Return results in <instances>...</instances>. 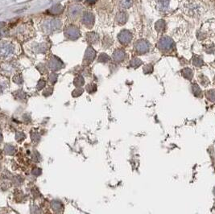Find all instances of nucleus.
Listing matches in <instances>:
<instances>
[{
	"label": "nucleus",
	"mask_w": 215,
	"mask_h": 214,
	"mask_svg": "<svg viewBox=\"0 0 215 214\" xmlns=\"http://www.w3.org/2000/svg\"><path fill=\"white\" fill-rule=\"evenodd\" d=\"M206 97L209 100L214 102L215 101V90H210L206 92Z\"/></svg>",
	"instance_id": "nucleus-8"
},
{
	"label": "nucleus",
	"mask_w": 215,
	"mask_h": 214,
	"mask_svg": "<svg viewBox=\"0 0 215 214\" xmlns=\"http://www.w3.org/2000/svg\"><path fill=\"white\" fill-rule=\"evenodd\" d=\"M174 46L173 40L169 37H163L158 43V47L162 51H169Z\"/></svg>",
	"instance_id": "nucleus-1"
},
{
	"label": "nucleus",
	"mask_w": 215,
	"mask_h": 214,
	"mask_svg": "<svg viewBox=\"0 0 215 214\" xmlns=\"http://www.w3.org/2000/svg\"><path fill=\"white\" fill-rule=\"evenodd\" d=\"M132 4V0H122V5L124 8H130Z\"/></svg>",
	"instance_id": "nucleus-12"
},
{
	"label": "nucleus",
	"mask_w": 215,
	"mask_h": 214,
	"mask_svg": "<svg viewBox=\"0 0 215 214\" xmlns=\"http://www.w3.org/2000/svg\"><path fill=\"white\" fill-rule=\"evenodd\" d=\"M142 64H143V62H142V61L139 60V58H134V59H132V61H131V65H132L133 68H137V67L140 66Z\"/></svg>",
	"instance_id": "nucleus-7"
},
{
	"label": "nucleus",
	"mask_w": 215,
	"mask_h": 214,
	"mask_svg": "<svg viewBox=\"0 0 215 214\" xmlns=\"http://www.w3.org/2000/svg\"><path fill=\"white\" fill-rule=\"evenodd\" d=\"M52 207H53L54 210H58L59 209H61V205L60 203H58V202H53L52 203Z\"/></svg>",
	"instance_id": "nucleus-15"
},
{
	"label": "nucleus",
	"mask_w": 215,
	"mask_h": 214,
	"mask_svg": "<svg viewBox=\"0 0 215 214\" xmlns=\"http://www.w3.org/2000/svg\"><path fill=\"white\" fill-rule=\"evenodd\" d=\"M1 139H2V138H1V135H0V141H1Z\"/></svg>",
	"instance_id": "nucleus-19"
},
{
	"label": "nucleus",
	"mask_w": 215,
	"mask_h": 214,
	"mask_svg": "<svg viewBox=\"0 0 215 214\" xmlns=\"http://www.w3.org/2000/svg\"><path fill=\"white\" fill-rule=\"evenodd\" d=\"M182 75H183V77L185 78H186V79L188 80H190L193 78V71L190 69V68H184L183 70H182Z\"/></svg>",
	"instance_id": "nucleus-5"
},
{
	"label": "nucleus",
	"mask_w": 215,
	"mask_h": 214,
	"mask_svg": "<svg viewBox=\"0 0 215 214\" xmlns=\"http://www.w3.org/2000/svg\"><path fill=\"white\" fill-rule=\"evenodd\" d=\"M5 150H6V152H7L8 154H13L15 148L11 146H8V147H6Z\"/></svg>",
	"instance_id": "nucleus-14"
},
{
	"label": "nucleus",
	"mask_w": 215,
	"mask_h": 214,
	"mask_svg": "<svg viewBox=\"0 0 215 214\" xmlns=\"http://www.w3.org/2000/svg\"><path fill=\"white\" fill-rule=\"evenodd\" d=\"M136 50L139 53H145V52H148L149 48H150V45L148 41L144 40H140L136 43Z\"/></svg>",
	"instance_id": "nucleus-2"
},
{
	"label": "nucleus",
	"mask_w": 215,
	"mask_h": 214,
	"mask_svg": "<svg viewBox=\"0 0 215 214\" xmlns=\"http://www.w3.org/2000/svg\"><path fill=\"white\" fill-rule=\"evenodd\" d=\"M50 79H51V81H56V75H54V77H53V74H52L50 76Z\"/></svg>",
	"instance_id": "nucleus-18"
},
{
	"label": "nucleus",
	"mask_w": 215,
	"mask_h": 214,
	"mask_svg": "<svg viewBox=\"0 0 215 214\" xmlns=\"http://www.w3.org/2000/svg\"><path fill=\"white\" fill-rule=\"evenodd\" d=\"M159 7L162 8H166L168 7V5H169V0H160L159 1Z\"/></svg>",
	"instance_id": "nucleus-13"
},
{
	"label": "nucleus",
	"mask_w": 215,
	"mask_h": 214,
	"mask_svg": "<svg viewBox=\"0 0 215 214\" xmlns=\"http://www.w3.org/2000/svg\"><path fill=\"white\" fill-rule=\"evenodd\" d=\"M125 58V53L123 51H121V50H118L116 52L114 53V59L116 61H122Z\"/></svg>",
	"instance_id": "nucleus-4"
},
{
	"label": "nucleus",
	"mask_w": 215,
	"mask_h": 214,
	"mask_svg": "<svg viewBox=\"0 0 215 214\" xmlns=\"http://www.w3.org/2000/svg\"><path fill=\"white\" fill-rule=\"evenodd\" d=\"M193 65L196 67H201L203 65V61L200 57H195L193 59Z\"/></svg>",
	"instance_id": "nucleus-10"
},
{
	"label": "nucleus",
	"mask_w": 215,
	"mask_h": 214,
	"mask_svg": "<svg viewBox=\"0 0 215 214\" xmlns=\"http://www.w3.org/2000/svg\"><path fill=\"white\" fill-rule=\"evenodd\" d=\"M45 85V81H41L40 82V83L38 84V88H39V89H41V88H42V87L44 86V85Z\"/></svg>",
	"instance_id": "nucleus-17"
},
{
	"label": "nucleus",
	"mask_w": 215,
	"mask_h": 214,
	"mask_svg": "<svg viewBox=\"0 0 215 214\" xmlns=\"http://www.w3.org/2000/svg\"><path fill=\"white\" fill-rule=\"evenodd\" d=\"M213 192H214V194H215V188H214V191H213Z\"/></svg>",
	"instance_id": "nucleus-20"
},
{
	"label": "nucleus",
	"mask_w": 215,
	"mask_h": 214,
	"mask_svg": "<svg viewBox=\"0 0 215 214\" xmlns=\"http://www.w3.org/2000/svg\"><path fill=\"white\" fill-rule=\"evenodd\" d=\"M152 71H153V68H152V65H146V66L143 68V72L146 74L151 73V72H152Z\"/></svg>",
	"instance_id": "nucleus-11"
},
{
	"label": "nucleus",
	"mask_w": 215,
	"mask_h": 214,
	"mask_svg": "<svg viewBox=\"0 0 215 214\" xmlns=\"http://www.w3.org/2000/svg\"><path fill=\"white\" fill-rule=\"evenodd\" d=\"M119 39L120 42L123 45H127L128 43H130L132 40V34L128 31H122L119 35Z\"/></svg>",
	"instance_id": "nucleus-3"
},
{
	"label": "nucleus",
	"mask_w": 215,
	"mask_h": 214,
	"mask_svg": "<svg viewBox=\"0 0 215 214\" xmlns=\"http://www.w3.org/2000/svg\"><path fill=\"white\" fill-rule=\"evenodd\" d=\"M192 91H193V94L196 97H200L202 95V90H201L200 87L196 84H193L192 85Z\"/></svg>",
	"instance_id": "nucleus-6"
},
{
	"label": "nucleus",
	"mask_w": 215,
	"mask_h": 214,
	"mask_svg": "<svg viewBox=\"0 0 215 214\" xmlns=\"http://www.w3.org/2000/svg\"><path fill=\"white\" fill-rule=\"evenodd\" d=\"M108 59H109V57H108L106 55H102L101 56V57L99 58V61H107Z\"/></svg>",
	"instance_id": "nucleus-16"
},
{
	"label": "nucleus",
	"mask_w": 215,
	"mask_h": 214,
	"mask_svg": "<svg viewBox=\"0 0 215 214\" xmlns=\"http://www.w3.org/2000/svg\"><path fill=\"white\" fill-rule=\"evenodd\" d=\"M156 28L158 31H162L164 29V22L163 20L158 21L156 24Z\"/></svg>",
	"instance_id": "nucleus-9"
}]
</instances>
